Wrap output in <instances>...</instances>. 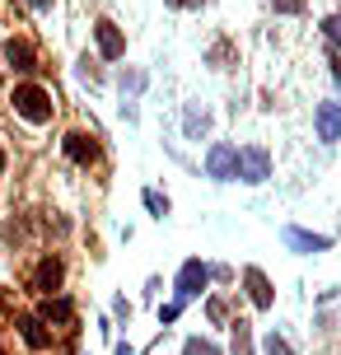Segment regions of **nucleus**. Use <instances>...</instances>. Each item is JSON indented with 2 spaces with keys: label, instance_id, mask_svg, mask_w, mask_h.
I'll return each mask as SVG.
<instances>
[{
  "label": "nucleus",
  "instance_id": "1a4fd4ad",
  "mask_svg": "<svg viewBox=\"0 0 341 355\" xmlns=\"http://www.w3.org/2000/svg\"><path fill=\"white\" fill-rule=\"evenodd\" d=\"M243 285H248V300L257 304V309H271V281L257 271V266H248V271H243Z\"/></svg>",
  "mask_w": 341,
  "mask_h": 355
},
{
  "label": "nucleus",
  "instance_id": "6e6552de",
  "mask_svg": "<svg viewBox=\"0 0 341 355\" xmlns=\"http://www.w3.org/2000/svg\"><path fill=\"white\" fill-rule=\"evenodd\" d=\"M318 141H341V103H323L318 107Z\"/></svg>",
  "mask_w": 341,
  "mask_h": 355
},
{
  "label": "nucleus",
  "instance_id": "f03ea898",
  "mask_svg": "<svg viewBox=\"0 0 341 355\" xmlns=\"http://www.w3.org/2000/svg\"><path fill=\"white\" fill-rule=\"evenodd\" d=\"M61 150H66V159H71V164H80V168L98 164V141H94L89 131H71V136L61 141Z\"/></svg>",
  "mask_w": 341,
  "mask_h": 355
},
{
  "label": "nucleus",
  "instance_id": "39448f33",
  "mask_svg": "<svg viewBox=\"0 0 341 355\" xmlns=\"http://www.w3.org/2000/svg\"><path fill=\"white\" fill-rule=\"evenodd\" d=\"M206 168H211V178H216V182L238 178V150H234V145H216V150L206 155Z\"/></svg>",
  "mask_w": 341,
  "mask_h": 355
},
{
  "label": "nucleus",
  "instance_id": "f8f14e48",
  "mask_svg": "<svg viewBox=\"0 0 341 355\" xmlns=\"http://www.w3.org/2000/svg\"><path fill=\"white\" fill-rule=\"evenodd\" d=\"M286 243H290V248H299V252H323L332 239H323V234H304V230H295V225H290V230H286Z\"/></svg>",
  "mask_w": 341,
  "mask_h": 355
},
{
  "label": "nucleus",
  "instance_id": "b1692460",
  "mask_svg": "<svg viewBox=\"0 0 341 355\" xmlns=\"http://www.w3.org/2000/svg\"><path fill=\"white\" fill-rule=\"evenodd\" d=\"M0 355H5V351H0Z\"/></svg>",
  "mask_w": 341,
  "mask_h": 355
},
{
  "label": "nucleus",
  "instance_id": "a211bd4d",
  "mask_svg": "<svg viewBox=\"0 0 341 355\" xmlns=\"http://www.w3.org/2000/svg\"><path fill=\"white\" fill-rule=\"evenodd\" d=\"M267 355H295V351H290L286 337H276V332H271V337H267Z\"/></svg>",
  "mask_w": 341,
  "mask_h": 355
},
{
  "label": "nucleus",
  "instance_id": "0eeeda50",
  "mask_svg": "<svg viewBox=\"0 0 341 355\" xmlns=\"http://www.w3.org/2000/svg\"><path fill=\"white\" fill-rule=\"evenodd\" d=\"M5 61H10L15 71H37V52L24 37H10V42H5Z\"/></svg>",
  "mask_w": 341,
  "mask_h": 355
},
{
  "label": "nucleus",
  "instance_id": "7ed1b4c3",
  "mask_svg": "<svg viewBox=\"0 0 341 355\" xmlns=\"http://www.w3.org/2000/svg\"><path fill=\"white\" fill-rule=\"evenodd\" d=\"M206 281H211V266L206 262H182V271H178V300H197L201 290H206Z\"/></svg>",
  "mask_w": 341,
  "mask_h": 355
},
{
  "label": "nucleus",
  "instance_id": "4be33fe9",
  "mask_svg": "<svg viewBox=\"0 0 341 355\" xmlns=\"http://www.w3.org/2000/svg\"><path fill=\"white\" fill-rule=\"evenodd\" d=\"M168 5H178V10H197L201 0H168Z\"/></svg>",
  "mask_w": 341,
  "mask_h": 355
},
{
  "label": "nucleus",
  "instance_id": "aec40b11",
  "mask_svg": "<svg viewBox=\"0 0 341 355\" xmlns=\"http://www.w3.org/2000/svg\"><path fill=\"white\" fill-rule=\"evenodd\" d=\"M206 313H211V322H225V304L211 300V304H206Z\"/></svg>",
  "mask_w": 341,
  "mask_h": 355
},
{
  "label": "nucleus",
  "instance_id": "dca6fc26",
  "mask_svg": "<svg viewBox=\"0 0 341 355\" xmlns=\"http://www.w3.org/2000/svg\"><path fill=\"white\" fill-rule=\"evenodd\" d=\"M145 206H150L155 215H168V196H159L155 187H150V192H145Z\"/></svg>",
  "mask_w": 341,
  "mask_h": 355
},
{
  "label": "nucleus",
  "instance_id": "2eb2a0df",
  "mask_svg": "<svg viewBox=\"0 0 341 355\" xmlns=\"http://www.w3.org/2000/svg\"><path fill=\"white\" fill-rule=\"evenodd\" d=\"M182 355H220V351H216V346H211V341L192 337V341H187V346H182Z\"/></svg>",
  "mask_w": 341,
  "mask_h": 355
},
{
  "label": "nucleus",
  "instance_id": "5701e85b",
  "mask_svg": "<svg viewBox=\"0 0 341 355\" xmlns=\"http://www.w3.org/2000/svg\"><path fill=\"white\" fill-rule=\"evenodd\" d=\"M0 173H5V150H0Z\"/></svg>",
  "mask_w": 341,
  "mask_h": 355
},
{
  "label": "nucleus",
  "instance_id": "4468645a",
  "mask_svg": "<svg viewBox=\"0 0 341 355\" xmlns=\"http://www.w3.org/2000/svg\"><path fill=\"white\" fill-rule=\"evenodd\" d=\"M234 355H252V337H248V322H234Z\"/></svg>",
  "mask_w": 341,
  "mask_h": 355
},
{
  "label": "nucleus",
  "instance_id": "ddd939ff",
  "mask_svg": "<svg viewBox=\"0 0 341 355\" xmlns=\"http://www.w3.org/2000/svg\"><path fill=\"white\" fill-rule=\"evenodd\" d=\"M37 318H42V322H71V318H75V309H71V300H52V295H47Z\"/></svg>",
  "mask_w": 341,
  "mask_h": 355
},
{
  "label": "nucleus",
  "instance_id": "423d86ee",
  "mask_svg": "<svg viewBox=\"0 0 341 355\" xmlns=\"http://www.w3.org/2000/svg\"><path fill=\"white\" fill-rule=\"evenodd\" d=\"M94 37H98V52L108 56V61H117V56L126 52V37L112 19H98V24H94Z\"/></svg>",
  "mask_w": 341,
  "mask_h": 355
},
{
  "label": "nucleus",
  "instance_id": "f257e3e1",
  "mask_svg": "<svg viewBox=\"0 0 341 355\" xmlns=\"http://www.w3.org/2000/svg\"><path fill=\"white\" fill-rule=\"evenodd\" d=\"M15 112L19 117H24V122H47V117H52V94H47V89L42 85H19L15 89Z\"/></svg>",
  "mask_w": 341,
  "mask_h": 355
},
{
  "label": "nucleus",
  "instance_id": "20e7f679",
  "mask_svg": "<svg viewBox=\"0 0 341 355\" xmlns=\"http://www.w3.org/2000/svg\"><path fill=\"white\" fill-rule=\"evenodd\" d=\"M238 178H243V182H267V178H271V159H267V150H257V145L238 150Z\"/></svg>",
  "mask_w": 341,
  "mask_h": 355
},
{
  "label": "nucleus",
  "instance_id": "9d476101",
  "mask_svg": "<svg viewBox=\"0 0 341 355\" xmlns=\"http://www.w3.org/2000/svg\"><path fill=\"white\" fill-rule=\"evenodd\" d=\"M61 276H66V266H61V257H42V266H37V290H42V295H52V290H61Z\"/></svg>",
  "mask_w": 341,
  "mask_h": 355
},
{
  "label": "nucleus",
  "instance_id": "f3484780",
  "mask_svg": "<svg viewBox=\"0 0 341 355\" xmlns=\"http://www.w3.org/2000/svg\"><path fill=\"white\" fill-rule=\"evenodd\" d=\"M323 33H327V42H332V47H341V15H332L323 24Z\"/></svg>",
  "mask_w": 341,
  "mask_h": 355
},
{
  "label": "nucleus",
  "instance_id": "9b49d317",
  "mask_svg": "<svg viewBox=\"0 0 341 355\" xmlns=\"http://www.w3.org/2000/svg\"><path fill=\"white\" fill-rule=\"evenodd\" d=\"M19 332H24V341H28L33 351H47V346H52V332H47L42 318H19Z\"/></svg>",
  "mask_w": 341,
  "mask_h": 355
},
{
  "label": "nucleus",
  "instance_id": "412c9836",
  "mask_svg": "<svg viewBox=\"0 0 341 355\" xmlns=\"http://www.w3.org/2000/svg\"><path fill=\"white\" fill-rule=\"evenodd\" d=\"M327 66H332V80H337V89H341V61H337V56H332Z\"/></svg>",
  "mask_w": 341,
  "mask_h": 355
},
{
  "label": "nucleus",
  "instance_id": "6ab92c4d",
  "mask_svg": "<svg viewBox=\"0 0 341 355\" xmlns=\"http://www.w3.org/2000/svg\"><path fill=\"white\" fill-rule=\"evenodd\" d=\"M276 10H281V15H299V10H304V0H276Z\"/></svg>",
  "mask_w": 341,
  "mask_h": 355
}]
</instances>
